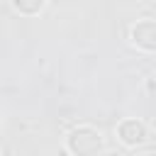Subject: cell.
<instances>
[{
    "instance_id": "2",
    "label": "cell",
    "mask_w": 156,
    "mask_h": 156,
    "mask_svg": "<svg viewBox=\"0 0 156 156\" xmlns=\"http://www.w3.org/2000/svg\"><path fill=\"white\" fill-rule=\"evenodd\" d=\"M154 32H156V22L154 20H141L132 27V44L144 49V51H156V41H154Z\"/></svg>"
},
{
    "instance_id": "1",
    "label": "cell",
    "mask_w": 156,
    "mask_h": 156,
    "mask_svg": "<svg viewBox=\"0 0 156 156\" xmlns=\"http://www.w3.org/2000/svg\"><path fill=\"white\" fill-rule=\"evenodd\" d=\"M73 134L76 136H80V141L78 139H66V146H68V151L73 154V156H93V151L88 149V144L100 154L102 151V146H105V139H102V134H100V129H93V127H88V124H83V127H76L73 129Z\"/></svg>"
}]
</instances>
